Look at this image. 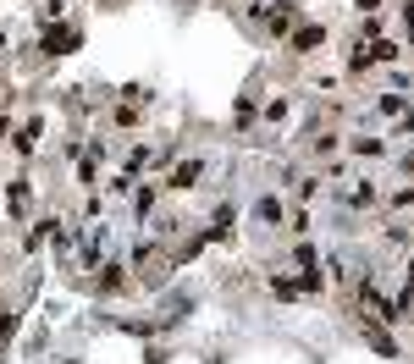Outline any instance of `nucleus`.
Here are the masks:
<instances>
[{
    "instance_id": "obj_1",
    "label": "nucleus",
    "mask_w": 414,
    "mask_h": 364,
    "mask_svg": "<svg viewBox=\"0 0 414 364\" xmlns=\"http://www.w3.org/2000/svg\"><path fill=\"white\" fill-rule=\"evenodd\" d=\"M72 45H77V28H50V33H45V50H50V56H67Z\"/></svg>"
},
{
    "instance_id": "obj_2",
    "label": "nucleus",
    "mask_w": 414,
    "mask_h": 364,
    "mask_svg": "<svg viewBox=\"0 0 414 364\" xmlns=\"http://www.w3.org/2000/svg\"><path fill=\"white\" fill-rule=\"evenodd\" d=\"M321 39H326V33H321V28L309 22V28H298V33H293V50H315Z\"/></svg>"
},
{
    "instance_id": "obj_3",
    "label": "nucleus",
    "mask_w": 414,
    "mask_h": 364,
    "mask_svg": "<svg viewBox=\"0 0 414 364\" xmlns=\"http://www.w3.org/2000/svg\"><path fill=\"white\" fill-rule=\"evenodd\" d=\"M199 171H205V166H199V160H183V166H177V177H171V182H177V188H194V182H199Z\"/></svg>"
}]
</instances>
